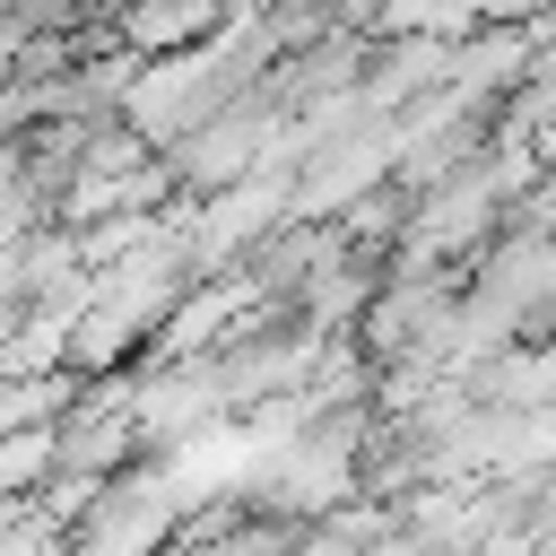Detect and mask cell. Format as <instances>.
<instances>
[{
	"mask_svg": "<svg viewBox=\"0 0 556 556\" xmlns=\"http://www.w3.org/2000/svg\"><path fill=\"white\" fill-rule=\"evenodd\" d=\"M61 460H70L61 426H9V443H0V495H9V504L43 495V486L61 478Z\"/></svg>",
	"mask_w": 556,
	"mask_h": 556,
	"instance_id": "5b68a950",
	"label": "cell"
},
{
	"mask_svg": "<svg viewBox=\"0 0 556 556\" xmlns=\"http://www.w3.org/2000/svg\"><path fill=\"white\" fill-rule=\"evenodd\" d=\"M191 504L165 478V460H130L104 478V495L78 513V556H174Z\"/></svg>",
	"mask_w": 556,
	"mask_h": 556,
	"instance_id": "6da1fadb",
	"label": "cell"
},
{
	"mask_svg": "<svg viewBox=\"0 0 556 556\" xmlns=\"http://www.w3.org/2000/svg\"><path fill=\"white\" fill-rule=\"evenodd\" d=\"M113 35H122L130 52H148V61L200 52V43L226 35V0H122V9H113Z\"/></svg>",
	"mask_w": 556,
	"mask_h": 556,
	"instance_id": "3957f363",
	"label": "cell"
},
{
	"mask_svg": "<svg viewBox=\"0 0 556 556\" xmlns=\"http://www.w3.org/2000/svg\"><path fill=\"white\" fill-rule=\"evenodd\" d=\"M434 87H452V35H374V61H365L374 113H408Z\"/></svg>",
	"mask_w": 556,
	"mask_h": 556,
	"instance_id": "7a4b0ae2",
	"label": "cell"
},
{
	"mask_svg": "<svg viewBox=\"0 0 556 556\" xmlns=\"http://www.w3.org/2000/svg\"><path fill=\"white\" fill-rule=\"evenodd\" d=\"M78 391H87V374H78V365L9 374V391H0V434H9V426H61V417L78 408Z\"/></svg>",
	"mask_w": 556,
	"mask_h": 556,
	"instance_id": "277c9868",
	"label": "cell"
}]
</instances>
